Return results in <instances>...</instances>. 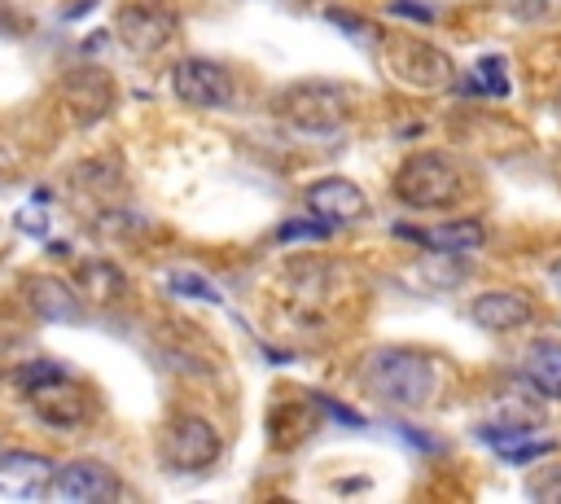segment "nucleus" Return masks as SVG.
Listing matches in <instances>:
<instances>
[{"label": "nucleus", "mask_w": 561, "mask_h": 504, "mask_svg": "<svg viewBox=\"0 0 561 504\" xmlns=\"http://www.w3.org/2000/svg\"><path fill=\"white\" fill-rule=\"evenodd\" d=\"M364 386L394 408H421L434 394V364L408 346H377L364 355Z\"/></svg>", "instance_id": "1"}, {"label": "nucleus", "mask_w": 561, "mask_h": 504, "mask_svg": "<svg viewBox=\"0 0 561 504\" xmlns=\"http://www.w3.org/2000/svg\"><path fill=\"white\" fill-rule=\"evenodd\" d=\"M272 110H276V118H280L289 131H298V136H333V131H342L346 118H351V96H346V88H337V83H316V79H307V83L285 88Z\"/></svg>", "instance_id": "2"}, {"label": "nucleus", "mask_w": 561, "mask_h": 504, "mask_svg": "<svg viewBox=\"0 0 561 504\" xmlns=\"http://www.w3.org/2000/svg\"><path fill=\"white\" fill-rule=\"evenodd\" d=\"M394 197L408 210H447L460 197V171L438 149L408 153L403 167L394 171Z\"/></svg>", "instance_id": "3"}, {"label": "nucleus", "mask_w": 561, "mask_h": 504, "mask_svg": "<svg viewBox=\"0 0 561 504\" xmlns=\"http://www.w3.org/2000/svg\"><path fill=\"white\" fill-rule=\"evenodd\" d=\"M219 451H224L219 429L206 416H193V412L171 416L167 429H162V443H158V456L171 473H202L219 460Z\"/></svg>", "instance_id": "4"}, {"label": "nucleus", "mask_w": 561, "mask_h": 504, "mask_svg": "<svg viewBox=\"0 0 561 504\" xmlns=\"http://www.w3.org/2000/svg\"><path fill=\"white\" fill-rule=\"evenodd\" d=\"M386 66L412 92L456 88V66L434 44H421V39H386Z\"/></svg>", "instance_id": "5"}, {"label": "nucleus", "mask_w": 561, "mask_h": 504, "mask_svg": "<svg viewBox=\"0 0 561 504\" xmlns=\"http://www.w3.org/2000/svg\"><path fill=\"white\" fill-rule=\"evenodd\" d=\"M171 92L184 101V105H197V110H224L232 105L237 96V83H232V70L210 61V57H180L171 66Z\"/></svg>", "instance_id": "6"}, {"label": "nucleus", "mask_w": 561, "mask_h": 504, "mask_svg": "<svg viewBox=\"0 0 561 504\" xmlns=\"http://www.w3.org/2000/svg\"><path fill=\"white\" fill-rule=\"evenodd\" d=\"M114 31L131 53H158L175 39V13L153 0H127L114 13Z\"/></svg>", "instance_id": "7"}, {"label": "nucleus", "mask_w": 561, "mask_h": 504, "mask_svg": "<svg viewBox=\"0 0 561 504\" xmlns=\"http://www.w3.org/2000/svg\"><path fill=\"white\" fill-rule=\"evenodd\" d=\"M307 210L329 224V228H342V224H359L368 215V197L355 180L346 175H324L316 184H307Z\"/></svg>", "instance_id": "8"}, {"label": "nucleus", "mask_w": 561, "mask_h": 504, "mask_svg": "<svg viewBox=\"0 0 561 504\" xmlns=\"http://www.w3.org/2000/svg\"><path fill=\"white\" fill-rule=\"evenodd\" d=\"M26 394H31V408L39 416V425H48V429H79L88 421V408H92L88 390L79 381H70V373L48 381V386H35Z\"/></svg>", "instance_id": "9"}, {"label": "nucleus", "mask_w": 561, "mask_h": 504, "mask_svg": "<svg viewBox=\"0 0 561 504\" xmlns=\"http://www.w3.org/2000/svg\"><path fill=\"white\" fill-rule=\"evenodd\" d=\"M48 495L70 500V504H101V500H118L123 482L105 465H96V460H75V465H61L53 473Z\"/></svg>", "instance_id": "10"}, {"label": "nucleus", "mask_w": 561, "mask_h": 504, "mask_svg": "<svg viewBox=\"0 0 561 504\" xmlns=\"http://www.w3.org/2000/svg\"><path fill=\"white\" fill-rule=\"evenodd\" d=\"M61 105L70 110L75 123H96L110 114L114 105V83L105 70L96 66H79V70H66L61 75Z\"/></svg>", "instance_id": "11"}, {"label": "nucleus", "mask_w": 561, "mask_h": 504, "mask_svg": "<svg viewBox=\"0 0 561 504\" xmlns=\"http://www.w3.org/2000/svg\"><path fill=\"white\" fill-rule=\"evenodd\" d=\"M53 460L39 451H0V495L9 500H39L53 482Z\"/></svg>", "instance_id": "12"}, {"label": "nucleus", "mask_w": 561, "mask_h": 504, "mask_svg": "<svg viewBox=\"0 0 561 504\" xmlns=\"http://www.w3.org/2000/svg\"><path fill=\"white\" fill-rule=\"evenodd\" d=\"M469 320L486 333H513V329L535 320V307L513 289H486L469 302Z\"/></svg>", "instance_id": "13"}, {"label": "nucleus", "mask_w": 561, "mask_h": 504, "mask_svg": "<svg viewBox=\"0 0 561 504\" xmlns=\"http://www.w3.org/2000/svg\"><path fill=\"white\" fill-rule=\"evenodd\" d=\"M478 438H482L495 456H504L508 465H530V460L557 451L552 438H539L535 429H526V425H508V421H500V425H482Z\"/></svg>", "instance_id": "14"}, {"label": "nucleus", "mask_w": 561, "mask_h": 504, "mask_svg": "<svg viewBox=\"0 0 561 504\" xmlns=\"http://www.w3.org/2000/svg\"><path fill=\"white\" fill-rule=\"evenodd\" d=\"M26 302L39 320H53V324H75L83 316L79 294L57 276H26Z\"/></svg>", "instance_id": "15"}, {"label": "nucleus", "mask_w": 561, "mask_h": 504, "mask_svg": "<svg viewBox=\"0 0 561 504\" xmlns=\"http://www.w3.org/2000/svg\"><path fill=\"white\" fill-rule=\"evenodd\" d=\"M399 232L430 245V250H443V254H469V250H482V241H486L482 219H451V224H438L430 232H412V228H399Z\"/></svg>", "instance_id": "16"}, {"label": "nucleus", "mask_w": 561, "mask_h": 504, "mask_svg": "<svg viewBox=\"0 0 561 504\" xmlns=\"http://www.w3.org/2000/svg\"><path fill=\"white\" fill-rule=\"evenodd\" d=\"M75 280H79V294L83 298H92V302H118L123 294H127V276H123V267L118 263H110V259H83L79 267H75Z\"/></svg>", "instance_id": "17"}, {"label": "nucleus", "mask_w": 561, "mask_h": 504, "mask_svg": "<svg viewBox=\"0 0 561 504\" xmlns=\"http://www.w3.org/2000/svg\"><path fill=\"white\" fill-rule=\"evenodd\" d=\"M522 377L548 394V399H561V342H530L526 355H522Z\"/></svg>", "instance_id": "18"}, {"label": "nucleus", "mask_w": 561, "mask_h": 504, "mask_svg": "<svg viewBox=\"0 0 561 504\" xmlns=\"http://www.w3.org/2000/svg\"><path fill=\"white\" fill-rule=\"evenodd\" d=\"M465 92H482V96H504L508 92V75H504V57H482L473 66V75L460 83Z\"/></svg>", "instance_id": "19"}, {"label": "nucleus", "mask_w": 561, "mask_h": 504, "mask_svg": "<svg viewBox=\"0 0 561 504\" xmlns=\"http://www.w3.org/2000/svg\"><path fill=\"white\" fill-rule=\"evenodd\" d=\"M167 289H171V294H184V298L219 302V289H215L206 276H197V272H171V276H167Z\"/></svg>", "instance_id": "20"}, {"label": "nucleus", "mask_w": 561, "mask_h": 504, "mask_svg": "<svg viewBox=\"0 0 561 504\" xmlns=\"http://www.w3.org/2000/svg\"><path fill=\"white\" fill-rule=\"evenodd\" d=\"M57 377H66V368H61L57 359H31V364L18 373V386H22V390H35V386H48V381H57Z\"/></svg>", "instance_id": "21"}, {"label": "nucleus", "mask_w": 561, "mask_h": 504, "mask_svg": "<svg viewBox=\"0 0 561 504\" xmlns=\"http://www.w3.org/2000/svg\"><path fill=\"white\" fill-rule=\"evenodd\" d=\"M526 491H530L535 500H543V504H561V469H548V473L530 478Z\"/></svg>", "instance_id": "22"}, {"label": "nucleus", "mask_w": 561, "mask_h": 504, "mask_svg": "<svg viewBox=\"0 0 561 504\" xmlns=\"http://www.w3.org/2000/svg\"><path fill=\"white\" fill-rule=\"evenodd\" d=\"M324 232H329V224H307V219H289V224H285V228H280L276 237H280V241H294V237H324Z\"/></svg>", "instance_id": "23"}, {"label": "nucleus", "mask_w": 561, "mask_h": 504, "mask_svg": "<svg viewBox=\"0 0 561 504\" xmlns=\"http://www.w3.org/2000/svg\"><path fill=\"white\" fill-rule=\"evenodd\" d=\"M394 13H399V18H421V22H434V9H425V4H408V0H399V4H394Z\"/></svg>", "instance_id": "24"}, {"label": "nucleus", "mask_w": 561, "mask_h": 504, "mask_svg": "<svg viewBox=\"0 0 561 504\" xmlns=\"http://www.w3.org/2000/svg\"><path fill=\"white\" fill-rule=\"evenodd\" d=\"M548 280H552V289H557V294H561V259H557V263H552V267H548Z\"/></svg>", "instance_id": "25"}]
</instances>
